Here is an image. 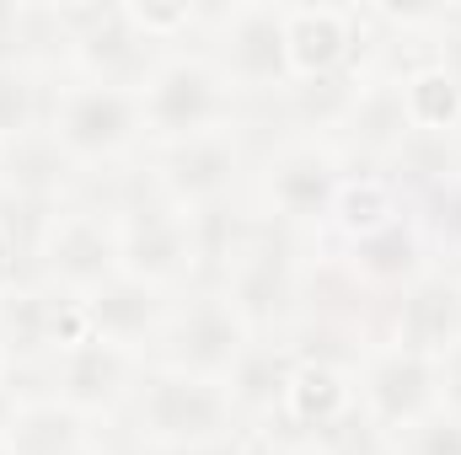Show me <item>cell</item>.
<instances>
[{"mask_svg":"<svg viewBox=\"0 0 461 455\" xmlns=\"http://www.w3.org/2000/svg\"><path fill=\"white\" fill-rule=\"evenodd\" d=\"M226 300L241 311V322L258 333L268 322H285L295 306V268L290 252L274 236H247L226 263Z\"/></svg>","mask_w":461,"mask_h":455,"instance_id":"30bf717a","label":"cell"},{"mask_svg":"<svg viewBox=\"0 0 461 455\" xmlns=\"http://www.w3.org/2000/svg\"><path fill=\"white\" fill-rule=\"evenodd\" d=\"M339 188H344L339 161L317 145H295L268 166V204L279 210V220H295V226L333 220Z\"/></svg>","mask_w":461,"mask_h":455,"instance_id":"4fadbf2b","label":"cell"},{"mask_svg":"<svg viewBox=\"0 0 461 455\" xmlns=\"http://www.w3.org/2000/svg\"><path fill=\"white\" fill-rule=\"evenodd\" d=\"M81 306H86L92 338L113 343V348H134L140 338H150V333L167 327V300H161V290L145 284V279H129V273L108 279L103 290H92Z\"/></svg>","mask_w":461,"mask_h":455,"instance_id":"9a60e30c","label":"cell"},{"mask_svg":"<svg viewBox=\"0 0 461 455\" xmlns=\"http://www.w3.org/2000/svg\"><path fill=\"white\" fill-rule=\"evenodd\" d=\"M54 380H59L54 402H65L76 413H103L129 391V348H113L103 338L59 348L54 353Z\"/></svg>","mask_w":461,"mask_h":455,"instance_id":"5bb4252c","label":"cell"},{"mask_svg":"<svg viewBox=\"0 0 461 455\" xmlns=\"http://www.w3.org/2000/svg\"><path fill=\"white\" fill-rule=\"evenodd\" d=\"M76 161L54 145L49 129H32L11 145H0V183H5V199H27V204H49L59 188H65V172Z\"/></svg>","mask_w":461,"mask_h":455,"instance_id":"e0dca14e","label":"cell"},{"mask_svg":"<svg viewBox=\"0 0 461 455\" xmlns=\"http://www.w3.org/2000/svg\"><path fill=\"white\" fill-rule=\"evenodd\" d=\"M49 134L70 161H108L118 150H129L145 134L140 118V92L129 86H108V81H81L65 86L54 113H49Z\"/></svg>","mask_w":461,"mask_h":455,"instance_id":"3957f363","label":"cell"},{"mask_svg":"<svg viewBox=\"0 0 461 455\" xmlns=\"http://www.w3.org/2000/svg\"><path fill=\"white\" fill-rule=\"evenodd\" d=\"M0 199H5V183H0Z\"/></svg>","mask_w":461,"mask_h":455,"instance_id":"f1b7e54d","label":"cell"},{"mask_svg":"<svg viewBox=\"0 0 461 455\" xmlns=\"http://www.w3.org/2000/svg\"><path fill=\"white\" fill-rule=\"evenodd\" d=\"M419 226L429 230V236H440V241H451V246H461V172L424 188V215H419Z\"/></svg>","mask_w":461,"mask_h":455,"instance_id":"484cf974","label":"cell"},{"mask_svg":"<svg viewBox=\"0 0 461 455\" xmlns=\"http://www.w3.org/2000/svg\"><path fill=\"white\" fill-rule=\"evenodd\" d=\"M344 134L348 145H359L370 156H397L402 139L413 134L408 113H402V81H365L359 103L344 118Z\"/></svg>","mask_w":461,"mask_h":455,"instance_id":"ffe728a7","label":"cell"},{"mask_svg":"<svg viewBox=\"0 0 461 455\" xmlns=\"http://www.w3.org/2000/svg\"><path fill=\"white\" fill-rule=\"evenodd\" d=\"M118 263L129 279H145V284H172L183 279L194 263H199V246H194V215L177 210L167 193L161 204H134L118 215Z\"/></svg>","mask_w":461,"mask_h":455,"instance_id":"52a82bcc","label":"cell"},{"mask_svg":"<svg viewBox=\"0 0 461 455\" xmlns=\"http://www.w3.org/2000/svg\"><path fill=\"white\" fill-rule=\"evenodd\" d=\"M236 402H230L226 380H204V375H183V370H150L134 386V429L145 445L156 451H204L221 445L236 429Z\"/></svg>","mask_w":461,"mask_h":455,"instance_id":"6da1fadb","label":"cell"},{"mask_svg":"<svg viewBox=\"0 0 461 455\" xmlns=\"http://www.w3.org/2000/svg\"><path fill=\"white\" fill-rule=\"evenodd\" d=\"M402 455H461V407H435L402 429Z\"/></svg>","mask_w":461,"mask_h":455,"instance_id":"d4e9b609","label":"cell"},{"mask_svg":"<svg viewBox=\"0 0 461 455\" xmlns=\"http://www.w3.org/2000/svg\"><path fill=\"white\" fill-rule=\"evenodd\" d=\"M5 418H11V407H5V397H0V451H5Z\"/></svg>","mask_w":461,"mask_h":455,"instance_id":"83f0119b","label":"cell"},{"mask_svg":"<svg viewBox=\"0 0 461 455\" xmlns=\"http://www.w3.org/2000/svg\"><path fill=\"white\" fill-rule=\"evenodd\" d=\"M38 129V81L27 65H0V145Z\"/></svg>","mask_w":461,"mask_h":455,"instance_id":"cb8c5ba5","label":"cell"},{"mask_svg":"<svg viewBox=\"0 0 461 455\" xmlns=\"http://www.w3.org/2000/svg\"><path fill=\"white\" fill-rule=\"evenodd\" d=\"M359 407L375 429H413L435 407H446V359H424L408 348H381L365 359Z\"/></svg>","mask_w":461,"mask_h":455,"instance_id":"5b68a950","label":"cell"},{"mask_svg":"<svg viewBox=\"0 0 461 455\" xmlns=\"http://www.w3.org/2000/svg\"><path fill=\"white\" fill-rule=\"evenodd\" d=\"M348 407H354V391H348L344 375H339L333 364L301 359L295 375H290V391H285V407H279V413H290V418L306 424V429H333V424L348 418Z\"/></svg>","mask_w":461,"mask_h":455,"instance_id":"44dd1931","label":"cell"},{"mask_svg":"<svg viewBox=\"0 0 461 455\" xmlns=\"http://www.w3.org/2000/svg\"><path fill=\"white\" fill-rule=\"evenodd\" d=\"M348 273L370 290H408L424 273V230L397 215L370 236H348Z\"/></svg>","mask_w":461,"mask_h":455,"instance_id":"2e32d148","label":"cell"},{"mask_svg":"<svg viewBox=\"0 0 461 455\" xmlns=\"http://www.w3.org/2000/svg\"><path fill=\"white\" fill-rule=\"evenodd\" d=\"M5 451L11 455H86L81 413L65 402H22L5 418Z\"/></svg>","mask_w":461,"mask_h":455,"instance_id":"ac0fdd59","label":"cell"},{"mask_svg":"<svg viewBox=\"0 0 461 455\" xmlns=\"http://www.w3.org/2000/svg\"><path fill=\"white\" fill-rule=\"evenodd\" d=\"M402 113H408V129H413V134H456V123H461L456 76H451L440 59L408 70V76H402Z\"/></svg>","mask_w":461,"mask_h":455,"instance_id":"7402d4cb","label":"cell"},{"mask_svg":"<svg viewBox=\"0 0 461 455\" xmlns=\"http://www.w3.org/2000/svg\"><path fill=\"white\" fill-rule=\"evenodd\" d=\"M301 353L295 348H274V343H252L236 370L226 375V391L236 402V413H268V407H285V391H290V375H295Z\"/></svg>","mask_w":461,"mask_h":455,"instance_id":"d6986e66","label":"cell"},{"mask_svg":"<svg viewBox=\"0 0 461 455\" xmlns=\"http://www.w3.org/2000/svg\"><path fill=\"white\" fill-rule=\"evenodd\" d=\"M215 70L230 92H274L290 86V43H285V5H230L215 27Z\"/></svg>","mask_w":461,"mask_h":455,"instance_id":"8992f818","label":"cell"},{"mask_svg":"<svg viewBox=\"0 0 461 455\" xmlns=\"http://www.w3.org/2000/svg\"><path fill=\"white\" fill-rule=\"evenodd\" d=\"M129 16H134V27H140L150 43H172L183 27H194V22H199V11H194V5H129Z\"/></svg>","mask_w":461,"mask_h":455,"instance_id":"4316f807","label":"cell"},{"mask_svg":"<svg viewBox=\"0 0 461 455\" xmlns=\"http://www.w3.org/2000/svg\"><path fill=\"white\" fill-rule=\"evenodd\" d=\"M43 273L59 290H76L81 300L92 290H103L108 279L123 273L118 263V215L103 210H65L49 220L43 236Z\"/></svg>","mask_w":461,"mask_h":455,"instance_id":"ba28073f","label":"cell"},{"mask_svg":"<svg viewBox=\"0 0 461 455\" xmlns=\"http://www.w3.org/2000/svg\"><path fill=\"white\" fill-rule=\"evenodd\" d=\"M247 348H252V327L241 322V311L226 300V290L221 295H194L188 306L167 311V327H161V359H167V370L226 380Z\"/></svg>","mask_w":461,"mask_h":455,"instance_id":"277c9868","label":"cell"},{"mask_svg":"<svg viewBox=\"0 0 461 455\" xmlns=\"http://www.w3.org/2000/svg\"><path fill=\"white\" fill-rule=\"evenodd\" d=\"M402 210H397V193H392V183H381V177H359V183H344L339 188V204H333V220L344 236H370V230L392 226Z\"/></svg>","mask_w":461,"mask_h":455,"instance_id":"603a6c76","label":"cell"},{"mask_svg":"<svg viewBox=\"0 0 461 455\" xmlns=\"http://www.w3.org/2000/svg\"><path fill=\"white\" fill-rule=\"evenodd\" d=\"M365 38V22L354 5H285V43H290V76H333L354 59V43Z\"/></svg>","mask_w":461,"mask_h":455,"instance_id":"7c38bea8","label":"cell"},{"mask_svg":"<svg viewBox=\"0 0 461 455\" xmlns=\"http://www.w3.org/2000/svg\"><path fill=\"white\" fill-rule=\"evenodd\" d=\"M236 172H241V150L230 139V129L221 134H199V139H183V145H161V161H156V188L188 210V215H204L236 188Z\"/></svg>","mask_w":461,"mask_h":455,"instance_id":"9c48e42d","label":"cell"},{"mask_svg":"<svg viewBox=\"0 0 461 455\" xmlns=\"http://www.w3.org/2000/svg\"><path fill=\"white\" fill-rule=\"evenodd\" d=\"M230 113H236V92L215 70V59H194V54L156 59V70L140 86V118L161 145L221 134L230 129Z\"/></svg>","mask_w":461,"mask_h":455,"instance_id":"7a4b0ae2","label":"cell"},{"mask_svg":"<svg viewBox=\"0 0 461 455\" xmlns=\"http://www.w3.org/2000/svg\"><path fill=\"white\" fill-rule=\"evenodd\" d=\"M392 348L451 359L461 348V279L451 273H419L392 311Z\"/></svg>","mask_w":461,"mask_h":455,"instance_id":"8fae6325","label":"cell"}]
</instances>
